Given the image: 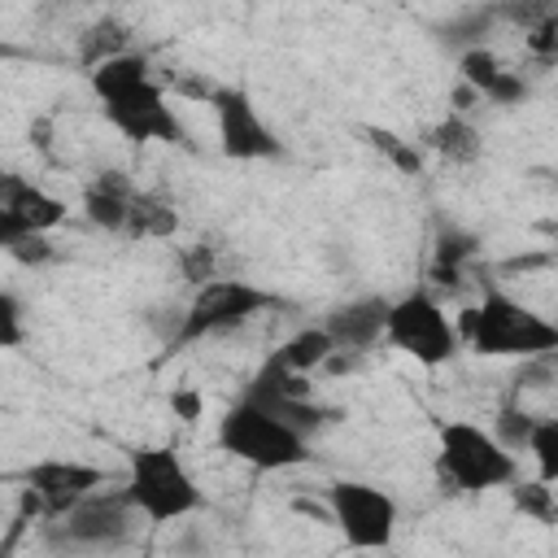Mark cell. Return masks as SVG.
<instances>
[{"label":"cell","instance_id":"obj_1","mask_svg":"<svg viewBox=\"0 0 558 558\" xmlns=\"http://www.w3.org/2000/svg\"><path fill=\"white\" fill-rule=\"evenodd\" d=\"M92 96L100 105V118L126 140V144H170V148H192V135L170 105L166 87L153 78V61L144 52H122L105 61L100 70L87 74Z\"/></svg>","mask_w":558,"mask_h":558},{"label":"cell","instance_id":"obj_7","mask_svg":"<svg viewBox=\"0 0 558 558\" xmlns=\"http://www.w3.org/2000/svg\"><path fill=\"white\" fill-rule=\"evenodd\" d=\"M384 344L397 349V353H405V357H414L418 366H445V362L458 357L462 336L449 323L445 305L432 292L414 288V292H405V296L392 301L388 327H384Z\"/></svg>","mask_w":558,"mask_h":558},{"label":"cell","instance_id":"obj_24","mask_svg":"<svg viewBox=\"0 0 558 558\" xmlns=\"http://www.w3.org/2000/svg\"><path fill=\"white\" fill-rule=\"evenodd\" d=\"M536 418L541 414H532V410H523L519 401H506L501 410H497V418H493V436L519 458V453H527V445H532V432H536Z\"/></svg>","mask_w":558,"mask_h":558},{"label":"cell","instance_id":"obj_5","mask_svg":"<svg viewBox=\"0 0 558 558\" xmlns=\"http://www.w3.org/2000/svg\"><path fill=\"white\" fill-rule=\"evenodd\" d=\"M275 305H283V296L257 288L253 279H227V275H218L205 288H196L192 301L183 305V314H179V323H174V331L166 340V357L170 353H183V349H192L201 340L227 336V331L244 327L248 318H257V314H266Z\"/></svg>","mask_w":558,"mask_h":558},{"label":"cell","instance_id":"obj_3","mask_svg":"<svg viewBox=\"0 0 558 558\" xmlns=\"http://www.w3.org/2000/svg\"><path fill=\"white\" fill-rule=\"evenodd\" d=\"M122 493L135 506V514L153 527L179 523L205 506V493L174 445H135L126 453Z\"/></svg>","mask_w":558,"mask_h":558},{"label":"cell","instance_id":"obj_31","mask_svg":"<svg viewBox=\"0 0 558 558\" xmlns=\"http://www.w3.org/2000/svg\"><path fill=\"white\" fill-rule=\"evenodd\" d=\"M170 410H174L183 423H196V418H201V397H196V392H174V397H170Z\"/></svg>","mask_w":558,"mask_h":558},{"label":"cell","instance_id":"obj_2","mask_svg":"<svg viewBox=\"0 0 558 558\" xmlns=\"http://www.w3.org/2000/svg\"><path fill=\"white\" fill-rule=\"evenodd\" d=\"M458 336L471 344L480 357H519V362H541L558 353V323L536 314L527 301L488 288L475 305L458 314Z\"/></svg>","mask_w":558,"mask_h":558},{"label":"cell","instance_id":"obj_23","mask_svg":"<svg viewBox=\"0 0 558 558\" xmlns=\"http://www.w3.org/2000/svg\"><path fill=\"white\" fill-rule=\"evenodd\" d=\"M362 135H366V144H371L384 161H392L401 174H418V170H423V148H418L414 140H401V135L388 131V126H362Z\"/></svg>","mask_w":558,"mask_h":558},{"label":"cell","instance_id":"obj_21","mask_svg":"<svg viewBox=\"0 0 558 558\" xmlns=\"http://www.w3.org/2000/svg\"><path fill=\"white\" fill-rule=\"evenodd\" d=\"M475 253H480V235H475V231H462V227H445V231L436 235L432 275H436L445 288H453V283H462V266H466Z\"/></svg>","mask_w":558,"mask_h":558},{"label":"cell","instance_id":"obj_4","mask_svg":"<svg viewBox=\"0 0 558 558\" xmlns=\"http://www.w3.org/2000/svg\"><path fill=\"white\" fill-rule=\"evenodd\" d=\"M436 471L453 493H493L519 480V458L480 423L445 418L436 427Z\"/></svg>","mask_w":558,"mask_h":558},{"label":"cell","instance_id":"obj_10","mask_svg":"<svg viewBox=\"0 0 558 558\" xmlns=\"http://www.w3.org/2000/svg\"><path fill=\"white\" fill-rule=\"evenodd\" d=\"M209 113H214V126H218L222 157H231V161H270V157L283 153L279 135L266 126L257 100L244 87L218 83L214 96H209Z\"/></svg>","mask_w":558,"mask_h":558},{"label":"cell","instance_id":"obj_17","mask_svg":"<svg viewBox=\"0 0 558 558\" xmlns=\"http://www.w3.org/2000/svg\"><path fill=\"white\" fill-rule=\"evenodd\" d=\"M423 148H432V153H436L440 161H449V166H471V161H480L484 140H480V131H475V122H471L466 113H445L440 122L427 126Z\"/></svg>","mask_w":558,"mask_h":558},{"label":"cell","instance_id":"obj_25","mask_svg":"<svg viewBox=\"0 0 558 558\" xmlns=\"http://www.w3.org/2000/svg\"><path fill=\"white\" fill-rule=\"evenodd\" d=\"M527 458L536 462V480L558 484V414H541V418H536Z\"/></svg>","mask_w":558,"mask_h":558},{"label":"cell","instance_id":"obj_13","mask_svg":"<svg viewBox=\"0 0 558 558\" xmlns=\"http://www.w3.org/2000/svg\"><path fill=\"white\" fill-rule=\"evenodd\" d=\"M70 205L61 196H52L48 187L22 179V174H4L0 179V244L22 240V235H48L65 222Z\"/></svg>","mask_w":558,"mask_h":558},{"label":"cell","instance_id":"obj_20","mask_svg":"<svg viewBox=\"0 0 558 558\" xmlns=\"http://www.w3.org/2000/svg\"><path fill=\"white\" fill-rule=\"evenodd\" d=\"M122 52H131V26L118 22V17H96V22L78 35V61H83L87 74L100 70L105 61L122 57Z\"/></svg>","mask_w":558,"mask_h":558},{"label":"cell","instance_id":"obj_26","mask_svg":"<svg viewBox=\"0 0 558 558\" xmlns=\"http://www.w3.org/2000/svg\"><path fill=\"white\" fill-rule=\"evenodd\" d=\"M493 22H497V9H462V13L445 26V44H453L458 52L484 48V35L493 31Z\"/></svg>","mask_w":558,"mask_h":558},{"label":"cell","instance_id":"obj_12","mask_svg":"<svg viewBox=\"0 0 558 558\" xmlns=\"http://www.w3.org/2000/svg\"><path fill=\"white\" fill-rule=\"evenodd\" d=\"M135 519L140 514L126 501L122 484L118 488H100L78 510H70L65 519H57V541L61 545H74V549H118L131 536Z\"/></svg>","mask_w":558,"mask_h":558},{"label":"cell","instance_id":"obj_18","mask_svg":"<svg viewBox=\"0 0 558 558\" xmlns=\"http://www.w3.org/2000/svg\"><path fill=\"white\" fill-rule=\"evenodd\" d=\"M179 231V209L166 192L140 187L131 201V218H126V235L131 240H170Z\"/></svg>","mask_w":558,"mask_h":558},{"label":"cell","instance_id":"obj_14","mask_svg":"<svg viewBox=\"0 0 558 558\" xmlns=\"http://www.w3.org/2000/svg\"><path fill=\"white\" fill-rule=\"evenodd\" d=\"M388 310H392V296H379V292L349 296V301H340L323 314V327H327V336L336 340L340 353H371L384 340Z\"/></svg>","mask_w":558,"mask_h":558},{"label":"cell","instance_id":"obj_16","mask_svg":"<svg viewBox=\"0 0 558 558\" xmlns=\"http://www.w3.org/2000/svg\"><path fill=\"white\" fill-rule=\"evenodd\" d=\"M135 192H140V187L126 179V170H100V174L83 187V218H87L96 231L126 235V218H131Z\"/></svg>","mask_w":558,"mask_h":558},{"label":"cell","instance_id":"obj_22","mask_svg":"<svg viewBox=\"0 0 558 558\" xmlns=\"http://www.w3.org/2000/svg\"><path fill=\"white\" fill-rule=\"evenodd\" d=\"M510 506L523 514V519H532V523H541V527H554L558 523V493H554V484H545V480H514L510 488Z\"/></svg>","mask_w":558,"mask_h":558},{"label":"cell","instance_id":"obj_6","mask_svg":"<svg viewBox=\"0 0 558 558\" xmlns=\"http://www.w3.org/2000/svg\"><path fill=\"white\" fill-rule=\"evenodd\" d=\"M214 440L222 453H231L235 462H244L253 471H292V466L310 462V436L244 397L222 410Z\"/></svg>","mask_w":558,"mask_h":558},{"label":"cell","instance_id":"obj_27","mask_svg":"<svg viewBox=\"0 0 558 558\" xmlns=\"http://www.w3.org/2000/svg\"><path fill=\"white\" fill-rule=\"evenodd\" d=\"M523 48H527V57L536 65H558V9L523 35Z\"/></svg>","mask_w":558,"mask_h":558},{"label":"cell","instance_id":"obj_11","mask_svg":"<svg viewBox=\"0 0 558 558\" xmlns=\"http://www.w3.org/2000/svg\"><path fill=\"white\" fill-rule=\"evenodd\" d=\"M113 475L105 466H92V462H78V458H39L22 471V484L39 497L44 506V519H65L70 510H78L92 493H100Z\"/></svg>","mask_w":558,"mask_h":558},{"label":"cell","instance_id":"obj_29","mask_svg":"<svg viewBox=\"0 0 558 558\" xmlns=\"http://www.w3.org/2000/svg\"><path fill=\"white\" fill-rule=\"evenodd\" d=\"M179 270H183V279L192 283V288H205L209 279H218V266H214V248L201 240V244H192V248H183L179 253Z\"/></svg>","mask_w":558,"mask_h":558},{"label":"cell","instance_id":"obj_9","mask_svg":"<svg viewBox=\"0 0 558 558\" xmlns=\"http://www.w3.org/2000/svg\"><path fill=\"white\" fill-rule=\"evenodd\" d=\"M240 397L253 401V405H262L266 414L283 418V423H292V427L305 432V436L318 432V427H327V423L336 418V410H323V405L314 401V384H310V375L288 371L275 353L253 371V379L244 384Z\"/></svg>","mask_w":558,"mask_h":558},{"label":"cell","instance_id":"obj_28","mask_svg":"<svg viewBox=\"0 0 558 558\" xmlns=\"http://www.w3.org/2000/svg\"><path fill=\"white\" fill-rule=\"evenodd\" d=\"M26 340V310L17 301V292H0V349H22Z\"/></svg>","mask_w":558,"mask_h":558},{"label":"cell","instance_id":"obj_19","mask_svg":"<svg viewBox=\"0 0 558 558\" xmlns=\"http://www.w3.org/2000/svg\"><path fill=\"white\" fill-rule=\"evenodd\" d=\"M336 353H340V349H336V340L327 336V327H323V323L292 331V336L275 349V357H279L288 371H296V375H314V371H318V366H327Z\"/></svg>","mask_w":558,"mask_h":558},{"label":"cell","instance_id":"obj_8","mask_svg":"<svg viewBox=\"0 0 558 558\" xmlns=\"http://www.w3.org/2000/svg\"><path fill=\"white\" fill-rule=\"evenodd\" d=\"M327 519H331V527L340 532V541L349 549L375 554V549L392 545L401 510H397V497L384 493L379 484L336 480V484H327Z\"/></svg>","mask_w":558,"mask_h":558},{"label":"cell","instance_id":"obj_15","mask_svg":"<svg viewBox=\"0 0 558 558\" xmlns=\"http://www.w3.org/2000/svg\"><path fill=\"white\" fill-rule=\"evenodd\" d=\"M458 78H462L471 92H480V100L501 105V109H510V105H519V100L527 96V78H523L519 70H510L488 44L458 52Z\"/></svg>","mask_w":558,"mask_h":558},{"label":"cell","instance_id":"obj_30","mask_svg":"<svg viewBox=\"0 0 558 558\" xmlns=\"http://www.w3.org/2000/svg\"><path fill=\"white\" fill-rule=\"evenodd\" d=\"M4 253H9L13 262H22V266H44V262H52V244H48V235H22V240H9Z\"/></svg>","mask_w":558,"mask_h":558}]
</instances>
